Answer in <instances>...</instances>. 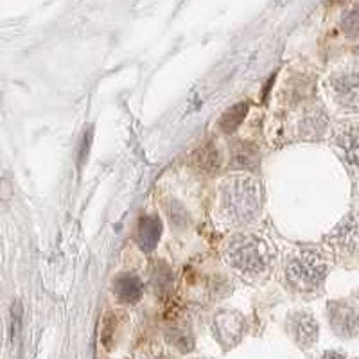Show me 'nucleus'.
<instances>
[{
    "mask_svg": "<svg viewBox=\"0 0 359 359\" xmlns=\"http://www.w3.org/2000/svg\"><path fill=\"white\" fill-rule=\"evenodd\" d=\"M221 208L232 223H248L261 210V185L248 176H233L221 189Z\"/></svg>",
    "mask_w": 359,
    "mask_h": 359,
    "instance_id": "obj_1",
    "label": "nucleus"
},
{
    "mask_svg": "<svg viewBox=\"0 0 359 359\" xmlns=\"http://www.w3.org/2000/svg\"><path fill=\"white\" fill-rule=\"evenodd\" d=\"M232 162L236 168L253 169L259 162V153L248 142H237L232 149Z\"/></svg>",
    "mask_w": 359,
    "mask_h": 359,
    "instance_id": "obj_11",
    "label": "nucleus"
},
{
    "mask_svg": "<svg viewBox=\"0 0 359 359\" xmlns=\"http://www.w3.org/2000/svg\"><path fill=\"white\" fill-rule=\"evenodd\" d=\"M160 233H162V224H160L158 217L144 216L139 221V229H137V243L142 250L151 252L158 243Z\"/></svg>",
    "mask_w": 359,
    "mask_h": 359,
    "instance_id": "obj_9",
    "label": "nucleus"
},
{
    "mask_svg": "<svg viewBox=\"0 0 359 359\" xmlns=\"http://www.w3.org/2000/svg\"><path fill=\"white\" fill-rule=\"evenodd\" d=\"M327 275V264L313 252H300L290 259L286 278L298 291H316L322 287Z\"/></svg>",
    "mask_w": 359,
    "mask_h": 359,
    "instance_id": "obj_3",
    "label": "nucleus"
},
{
    "mask_svg": "<svg viewBox=\"0 0 359 359\" xmlns=\"http://www.w3.org/2000/svg\"><path fill=\"white\" fill-rule=\"evenodd\" d=\"M246 111H248V104H246V102H239V104L232 107L230 110L224 111V115L221 117L219 128L223 131H226V133L233 131L237 126H239V124L243 123V118H245Z\"/></svg>",
    "mask_w": 359,
    "mask_h": 359,
    "instance_id": "obj_12",
    "label": "nucleus"
},
{
    "mask_svg": "<svg viewBox=\"0 0 359 359\" xmlns=\"http://www.w3.org/2000/svg\"><path fill=\"white\" fill-rule=\"evenodd\" d=\"M194 162L198 163V168L205 169V171H212V169H217L221 163L217 147H214V146L200 147V149L194 153Z\"/></svg>",
    "mask_w": 359,
    "mask_h": 359,
    "instance_id": "obj_14",
    "label": "nucleus"
},
{
    "mask_svg": "<svg viewBox=\"0 0 359 359\" xmlns=\"http://www.w3.org/2000/svg\"><path fill=\"white\" fill-rule=\"evenodd\" d=\"M214 334H217L221 343H224L226 347H232L233 343L239 341L243 334V320L239 318V314L219 313L214 318Z\"/></svg>",
    "mask_w": 359,
    "mask_h": 359,
    "instance_id": "obj_8",
    "label": "nucleus"
},
{
    "mask_svg": "<svg viewBox=\"0 0 359 359\" xmlns=\"http://www.w3.org/2000/svg\"><path fill=\"white\" fill-rule=\"evenodd\" d=\"M331 88L336 101L348 110H359V74H339L331 79Z\"/></svg>",
    "mask_w": 359,
    "mask_h": 359,
    "instance_id": "obj_6",
    "label": "nucleus"
},
{
    "mask_svg": "<svg viewBox=\"0 0 359 359\" xmlns=\"http://www.w3.org/2000/svg\"><path fill=\"white\" fill-rule=\"evenodd\" d=\"M343 33L348 36H359V4L351 6L341 17Z\"/></svg>",
    "mask_w": 359,
    "mask_h": 359,
    "instance_id": "obj_15",
    "label": "nucleus"
},
{
    "mask_svg": "<svg viewBox=\"0 0 359 359\" xmlns=\"http://www.w3.org/2000/svg\"><path fill=\"white\" fill-rule=\"evenodd\" d=\"M229 257L239 271L257 275L268 268L269 261H271V252H269L268 245L261 241L259 237L241 233L229 241Z\"/></svg>",
    "mask_w": 359,
    "mask_h": 359,
    "instance_id": "obj_2",
    "label": "nucleus"
},
{
    "mask_svg": "<svg viewBox=\"0 0 359 359\" xmlns=\"http://www.w3.org/2000/svg\"><path fill=\"white\" fill-rule=\"evenodd\" d=\"M329 323L341 338H352L359 332V313L345 302L329 306Z\"/></svg>",
    "mask_w": 359,
    "mask_h": 359,
    "instance_id": "obj_5",
    "label": "nucleus"
},
{
    "mask_svg": "<svg viewBox=\"0 0 359 359\" xmlns=\"http://www.w3.org/2000/svg\"><path fill=\"white\" fill-rule=\"evenodd\" d=\"M332 146L351 168L359 171V121L339 124L332 133Z\"/></svg>",
    "mask_w": 359,
    "mask_h": 359,
    "instance_id": "obj_4",
    "label": "nucleus"
},
{
    "mask_svg": "<svg viewBox=\"0 0 359 359\" xmlns=\"http://www.w3.org/2000/svg\"><path fill=\"white\" fill-rule=\"evenodd\" d=\"M322 359H347V358L339 354V352H325V354L322 355Z\"/></svg>",
    "mask_w": 359,
    "mask_h": 359,
    "instance_id": "obj_16",
    "label": "nucleus"
},
{
    "mask_svg": "<svg viewBox=\"0 0 359 359\" xmlns=\"http://www.w3.org/2000/svg\"><path fill=\"white\" fill-rule=\"evenodd\" d=\"M287 331L300 347L309 348L318 339V323L309 313H293L287 318Z\"/></svg>",
    "mask_w": 359,
    "mask_h": 359,
    "instance_id": "obj_7",
    "label": "nucleus"
},
{
    "mask_svg": "<svg viewBox=\"0 0 359 359\" xmlns=\"http://www.w3.org/2000/svg\"><path fill=\"white\" fill-rule=\"evenodd\" d=\"M114 294L123 304L139 302L140 294H142V284L135 275H121L114 282Z\"/></svg>",
    "mask_w": 359,
    "mask_h": 359,
    "instance_id": "obj_10",
    "label": "nucleus"
},
{
    "mask_svg": "<svg viewBox=\"0 0 359 359\" xmlns=\"http://www.w3.org/2000/svg\"><path fill=\"white\" fill-rule=\"evenodd\" d=\"M336 239L343 248H358L359 246V223L355 219H348L343 223L341 229L336 232Z\"/></svg>",
    "mask_w": 359,
    "mask_h": 359,
    "instance_id": "obj_13",
    "label": "nucleus"
}]
</instances>
